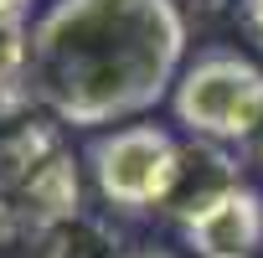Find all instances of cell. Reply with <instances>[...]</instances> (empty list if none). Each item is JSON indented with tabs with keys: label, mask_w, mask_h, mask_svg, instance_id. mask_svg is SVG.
Returning a JSON list of instances; mask_svg holds the SVG:
<instances>
[{
	"label": "cell",
	"mask_w": 263,
	"mask_h": 258,
	"mask_svg": "<svg viewBox=\"0 0 263 258\" xmlns=\"http://www.w3.org/2000/svg\"><path fill=\"white\" fill-rule=\"evenodd\" d=\"M129 258H176V253H129Z\"/></svg>",
	"instance_id": "obj_10"
},
{
	"label": "cell",
	"mask_w": 263,
	"mask_h": 258,
	"mask_svg": "<svg viewBox=\"0 0 263 258\" xmlns=\"http://www.w3.org/2000/svg\"><path fill=\"white\" fill-rule=\"evenodd\" d=\"M186 11L176 0H52L31 26L26 93L52 124L103 129L176 93Z\"/></svg>",
	"instance_id": "obj_1"
},
{
	"label": "cell",
	"mask_w": 263,
	"mask_h": 258,
	"mask_svg": "<svg viewBox=\"0 0 263 258\" xmlns=\"http://www.w3.org/2000/svg\"><path fill=\"white\" fill-rule=\"evenodd\" d=\"M181 237L196 258H258L263 248V191L248 181L201 207L196 217L181 222Z\"/></svg>",
	"instance_id": "obj_4"
},
{
	"label": "cell",
	"mask_w": 263,
	"mask_h": 258,
	"mask_svg": "<svg viewBox=\"0 0 263 258\" xmlns=\"http://www.w3.org/2000/svg\"><path fill=\"white\" fill-rule=\"evenodd\" d=\"M237 16H242V26H248V36L263 47V0H237Z\"/></svg>",
	"instance_id": "obj_8"
},
{
	"label": "cell",
	"mask_w": 263,
	"mask_h": 258,
	"mask_svg": "<svg viewBox=\"0 0 263 258\" xmlns=\"http://www.w3.org/2000/svg\"><path fill=\"white\" fill-rule=\"evenodd\" d=\"M181 6V0H176ZM186 6H196V11H222V6H237V0H186Z\"/></svg>",
	"instance_id": "obj_9"
},
{
	"label": "cell",
	"mask_w": 263,
	"mask_h": 258,
	"mask_svg": "<svg viewBox=\"0 0 263 258\" xmlns=\"http://www.w3.org/2000/svg\"><path fill=\"white\" fill-rule=\"evenodd\" d=\"M26 52H31L26 6L21 0H0V88L26 83Z\"/></svg>",
	"instance_id": "obj_7"
},
{
	"label": "cell",
	"mask_w": 263,
	"mask_h": 258,
	"mask_svg": "<svg viewBox=\"0 0 263 258\" xmlns=\"http://www.w3.org/2000/svg\"><path fill=\"white\" fill-rule=\"evenodd\" d=\"M36 258H119V232L93 212H72L36 232Z\"/></svg>",
	"instance_id": "obj_6"
},
{
	"label": "cell",
	"mask_w": 263,
	"mask_h": 258,
	"mask_svg": "<svg viewBox=\"0 0 263 258\" xmlns=\"http://www.w3.org/2000/svg\"><path fill=\"white\" fill-rule=\"evenodd\" d=\"M171 108L191 129V140H253L263 129V67L237 52H206L181 72Z\"/></svg>",
	"instance_id": "obj_2"
},
{
	"label": "cell",
	"mask_w": 263,
	"mask_h": 258,
	"mask_svg": "<svg viewBox=\"0 0 263 258\" xmlns=\"http://www.w3.org/2000/svg\"><path fill=\"white\" fill-rule=\"evenodd\" d=\"M88 165L114 212H160L181 171V140L165 124H119L88 145Z\"/></svg>",
	"instance_id": "obj_3"
},
{
	"label": "cell",
	"mask_w": 263,
	"mask_h": 258,
	"mask_svg": "<svg viewBox=\"0 0 263 258\" xmlns=\"http://www.w3.org/2000/svg\"><path fill=\"white\" fill-rule=\"evenodd\" d=\"M232 186H242L237 160L217 140H191V145H181V171H176V186H171V196H165L160 212L176 217V222H186L201 207H212L217 196H227Z\"/></svg>",
	"instance_id": "obj_5"
}]
</instances>
